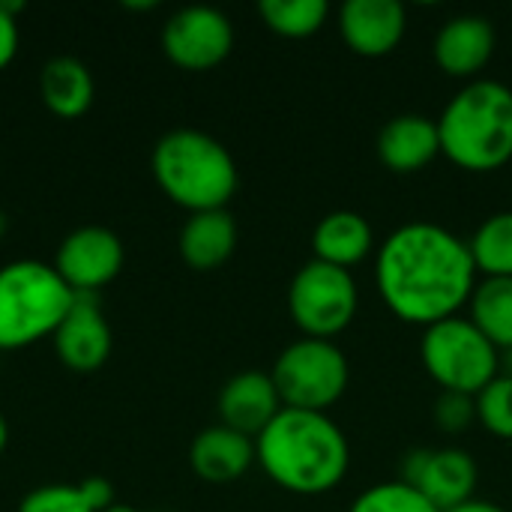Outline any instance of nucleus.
I'll use <instances>...</instances> for the list:
<instances>
[{
	"mask_svg": "<svg viewBox=\"0 0 512 512\" xmlns=\"http://www.w3.org/2000/svg\"><path fill=\"white\" fill-rule=\"evenodd\" d=\"M477 423L501 438V441H512V378L510 375H498L489 387H483L477 396Z\"/></svg>",
	"mask_w": 512,
	"mask_h": 512,
	"instance_id": "nucleus-24",
	"label": "nucleus"
},
{
	"mask_svg": "<svg viewBox=\"0 0 512 512\" xmlns=\"http://www.w3.org/2000/svg\"><path fill=\"white\" fill-rule=\"evenodd\" d=\"M105 512H138V510H135V507H129V504H117V501H114V504H111Z\"/></svg>",
	"mask_w": 512,
	"mask_h": 512,
	"instance_id": "nucleus-32",
	"label": "nucleus"
},
{
	"mask_svg": "<svg viewBox=\"0 0 512 512\" xmlns=\"http://www.w3.org/2000/svg\"><path fill=\"white\" fill-rule=\"evenodd\" d=\"M501 375H510L512 378V348L504 351V357H501Z\"/></svg>",
	"mask_w": 512,
	"mask_h": 512,
	"instance_id": "nucleus-31",
	"label": "nucleus"
},
{
	"mask_svg": "<svg viewBox=\"0 0 512 512\" xmlns=\"http://www.w3.org/2000/svg\"><path fill=\"white\" fill-rule=\"evenodd\" d=\"M255 462L279 489L315 498L345 480L351 447L327 414L282 408L255 438Z\"/></svg>",
	"mask_w": 512,
	"mask_h": 512,
	"instance_id": "nucleus-2",
	"label": "nucleus"
},
{
	"mask_svg": "<svg viewBox=\"0 0 512 512\" xmlns=\"http://www.w3.org/2000/svg\"><path fill=\"white\" fill-rule=\"evenodd\" d=\"M6 234V216H3V210H0V237Z\"/></svg>",
	"mask_w": 512,
	"mask_h": 512,
	"instance_id": "nucleus-33",
	"label": "nucleus"
},
{
	"mask_svg": "<svg viewBox=\"0 0 512 512\" xmlns=\"http://www.w3.org/2000/svg\"><path fill=\"white\" fill-rule=\"evenodd\" d=\"M348 512H438L414 486L393 480V483H378L366 492L357 495Z\"/></svg>",
	"mask_w": 512,
	"mask_h": 512,
	"instance_id": "nucleus-25",
	"label": "nucleus"
},
{
	"mask_svg": "<svg viewBox=\"0 0 512 512\" xmlns=\"http://www.w3.org/2000/svg\"><path fill=\"white\" fill-rule=\"evenodd\" d=\"M477 462L468 450H414L405 456L402 483L414 486L438 512H450L468 504L477 492Z\"/></svg>",
	"mask_w": 512,
	"mask_h": 512,
	"instance_id": "nucleus-10",
	"label": "nucleus"
},
{
	"mask_svg": "<svg viewBox=\"0 0 512 512\" xmlns=\"http://www.w3.org/2000/svg\"><path fill=\"white\" fill-rule=\"evenodd\" d=\"M156 186L183 210H225L240 186L237 162L228 147L201 129L165 132L150 156Z\"/></svg>",
	"mask_w": 512,
	"mask_h": 512,
	"instance_id": "nucleus-4",
	"label": "nucleus"
},
{
	"mask_svg": "<svg viewBox=\"0 0 512 512\" xmlns=\"http://www.w3.org/2000/svg\"><path fill=\"white\" fill-rule=\"evenodd\" d=\"M495 42V24L489 18L456 15L438 30L432 54L447 75L477 81V75L489 66L495 54Z\"/></svg>",
	"mask_w": 512,
	"mask_h": 512,
	"instance_id": "nucleus-15",
	"label": "nucleus"
},
{
	"mask_svg": "<svg viewBox=\"0 0 512 512\" xmlns=\"http://www.w3.org/2000/svg\"><path fill=\"white\" fill-rule=\"evenodd\" d=\"M189 465L195 477L213 486L237 483L255 465V441L228 429V426H207L195 435L189 447Z\"/></svg>",
	"mask_w": 512,
	"mask_h": 512,
	"instance_id": "nucleus-17",
	"label": "nucleus"
},
{
	"mask_svg": "<svg viewBox=\"0 0 512 512\" xmlns=\"http://www.w3.org/2000/svg\"><path fill=\"white\" fill-rule=\"evenodd\" d=\"M279 411H282V399L267 372H255V369L240 372V375L228 378L225 387L219 390L222 426H228L252 441L273 423V417Z\"/></svg>",
	"mask_w": 512,
	"mask_h": 512,
	"instance_id": "nucleus-14",
	"label": "nucleus"
},
{
	"mask_svg": "<svg viewBox=\"0 0 512 512\" xmlns=\"http://www.w3.org/2000/svg\"><path fill=\"white\" fill-rule=\"evenodd\" d=\"M282 408L327 414L348 390V357L336 342L327 339H297L273 363L270 372Z\"/></svg>",
	"mask_w": 512,
	"mask_h": 512,
	"instance_id": "nucleus-7",
	"label": "nucleus"
},
{
	"mask_svg": "<svg viewBox=\"0 0 512 512\" xmlns=\"http://www.w3.org/2000/svg\"><path fill=\"white\" fill-rule=\"evenodd\" d=\"M54 264L21 258L0 267V351L30 348L54 336L75 303Z\"/></svg>",
	"mask_w": 512,
	"mask_h": 512,
	"instance_id": "nucleus-5",
	"label": "nucleus"
},
{
	"mask_svg": "<svg viewBox=\"0 0 512 512\" xmlns=\"http://www.w3.org/2000/svg\"><path fill=\"white\" fill-rule=\"evenodd\" d=\"M258 15L273 33L285 39H306L324 27L330 6L327 0H261Z\"/></svg>",
	"mask_w": 512,
	"mask_h": 512,
	"instance_id": "nucleus-23",
	"label": "nucleus"
},
{
	"mask_svg": "<svg viewBox=\"0 0 512 512\" xmlns=\"http://www.w3.org/2000/svg\"><path fill=\"white\" fill-rule=\"evenodd\" d=\"M441 153L438 120L426 114H399L378 132V159L393 174H417Z\"/></svg>",
	"mask_w": 512,
	"mask_h": 512,
	"instance_id": "nucleus-16",
	"label": "nucleus"
},
{
	"mask_svg": "<svg viewBox=\"0 0 512 512\" xmlns=\"http://www.w3.org/2000/svg\"><path fill=\"white\" fill-rule=\"evenodd\" d=\"M408 12L399 0H348L339 9V33L360 57H387L399 48Z\"/></svg>",
	"mask_w": 512,
	"mask_h": 512,
	"instance_id": "nucleus-13",
	"label": "nucleus"
},
{
	"mask_svg": "<svg viewBox=\"0 0 512 512\" xmlns=\"http://www.w3.org/2000/svg\"><path fill=\"white\" fill-rule=\"evenodd\" d=\"M18 18L3 6V0H0V72L15 60V54H18Z\"/></svg>",
	"mask_w": 512,
	"mask_h": 512,
	"instance_id": "nucleus-28",
	"label": "nucleus"
},
{
	"mask_svg": "<svg viewBox=\"0 0 512 512\" xmlns=\"http://www.w3.org/2000/svg\"><path fill=\"white\" fill-rule=\"evenodd\" d=\"M177 249L186 267L207 273L219 270L237 249V222L228 210L189 213L180 228Z\"/></svg>",
	"mask_w": 512,
	"mask_h": 512,
	"instance_id": "nucleus-18",
	"label": "nucleus"
},
{
	"mask_svg": "<svg viewBox=\"0 0 512 512\" xmlns=\"http://www.w3.org/2000/svg\"><path fill=\"white\" fill-rule=\"evenodd\" d=\"M360 309V291L351 270L324 264L312 258L303 264L288 285L291 321L306 333V339H327L345 333Z\"/></svg>",
	"mask_w": 512,
	"mask_h": 512,
	"instance_id": "nucleus-8",
	"label": "nucleus"
},
{
	"mask_svg": "<svg viewBox=\"0 0 512 512\" xmlns=\"http://www.w3.org/2000/svg\"><path fill=\"white\" fill-rule=\"evenodd\" d=\"M420 360L444 393L477 396L501 375V351L462 315L426 327Z\"/></svg>",
	"mask_w": 512,
	"mask_h": 512,
	"instance_id": "nucleus-6",
	"label": "nucleus"
},
{
	"mask_svg": "<svg viewBox=\"0 0 512 512\" xmlns=\"http://www.w3.org/2000/svg\"><path fill=\"white\" fill-rule=\"evenodd\" d=\"M123 240L102 225L69 231L54 255V270L75 294H96L123 270Z\"/></svg>",
	"mask_w": 512,
	"mask_h": 512,
	"instance_id": "nucleus-11",
	"label": "nucleus"
},
{
	"mask_svg": "<svg viewBox=\"0 0 512 512\" xmlns=\"http://www.w3.org/2000/svg\"><path fill=\"white\" fill-rule=\"evenodd\" d=\"M372 246H375V231L354 210L327 213L312 231L315 258L324 261V264L342 267V270H351V267L363 264L369 258Z\"/></svg>",
	"mask_w": 512,
	"mask_h": 512,
	"instance_id": "nucleus-19",
	"label": "nucleus"
},
{
	"mask_svg": "<svg viewBox=\"0 0 512 512\" xmlns=\"http://www.w3.org/2000/svg\"><path fill=\"white\" fill-rule=\"evenodd\" d=\"M435 423L450 432V435H459L465 432L471 423H477V402L474 396H465V393H444L438 396L435 402Z\"/></svg>",
	"mask_w": 512,
	"mask_h": 512,
	"instance_id": "nucleus-27",
	"label": "nucleus"
},
{
	"mask_svg": "<svg viewBox=\"0 0 512 512\" xmlns=\"http://www.w3.org/2000/svg\"><path fill=\"white\" fill-rule=\"evenodd\" d=\"M477 276L512 279V210L489 216L468 240Z\"/></svg>",
	"mask_w": 512,
	"mask_h": 512,
	"instance_id": "nucleus-22",
	"label": "nucleus"
},
{
	"mask_svg": "<svg viewBox=\"0 0 512 512\" xmlns=\"http://www.w3.org/2000/svg\"><path fill=\"white\" fill-rule=\"evenodd\" d=\"M450 512H507L504 507H498V504H492V501H480V498H471L468 504H462V507H456V510Z\"/></svg>",
	"mask_w": 512,
	"mask_h": 512,
	"instance_id": "nucleus-29",
	"label": "nucleus"
},
{
	"mask_svg": "<svg viewBox=\"0 0 512 512\" xmlns=\"http://www.w3.org/2000/svg\"><path fill=\"white\" fill-rule=\"evenodd\" d=\"M375 285L399 321L432 327L468 306L477 267L468 240L435 222H408L378 246Z\"/></svg>",
	"mask_w": 512,
	"mask_h": 512,
	"instance_id": "nucleus-1",
	"label": "nucleus"
},
{
	"mask_svg": "<svg viewBox=\"0 0 512 512\" xmlns=\"http://www.w3.org/2000/svg\"><path fill=\"white\" fill-rule=\"evenodd\" d=\"M471 324L498 348H512V279H483L477 282L471 300Z\"/></svg>",
	"mask_w": 512,
	"mask_h": 512,
	"instance_id": "nucleus-21",
	"label": "nucleus"
},
{
	"mask_svg": "<svg viewBox=\"0 0 512 512\" xmlns=\"http://www.w3.org/2000/svg\"><path fill=\"white\" fill-rule=\"evenodd\" d=\"M234 48V24L216 6H183L162 27L165 57L186 72L219 66Z\"/></svg>",
	"mask_w": 512,
	"mask_h": 512,
	"instance_id": "nucleus-9",
	"label": "nucleus"
},
{
	"mask_svg": "<svg viewBox=\"0 0 512 512\" xmlns=\"http://www.w3.org/2000/svg\"><path fill=\"white\" fill-rule=\"evenodd\" d=\"M54 339L57 360L72 372H96L105 366L114 348L111 327L93 294H78L69 315L60 321Z\"/></svg>",
	"mask_w": 512,
	"mask_h": 512,
	"instance_id": "nucleus-12",
	"label": "nucleus"
},
{
	"mask_svg": "<svg viewBox=\"0 0 512 512\" xmlns=\"http://www.w3.org/2000/svg\"><path fill=\"white\" fill-rule=\"evenodd\" d=\"M18 512H96L90 504L84 486H66V483H51L27 492L18 504Z\"/></svg>",
	"mask_w": 512,
	"mask_h": 512,
	"instance_id": "nucleus-26",
	"label": "nucleus"
},
{
	"mask_svg": "<svg viewBox=\"0 0 512 512\" xmlns=\"http://www.w3.org/2000/svg\"><path fill=\"white\" fill-rule=\"evenodd\" d=\"M39 96L54 117L75 120L93 105L96 84L90 69L78 57L60 54L39 69Z\"/></svg>",
	"mask_w": 512,
	"mask_h": 512,
	"instance_id": "nucleus-20",
	"label": "nucleus"
},
{
	"mask_svg": "<svg viewBox=\"0 0 512 512\" xmlns=\"http://www.w3.org/2000/svg\"><path fill=\"white\" fill-rule=\"evenodd\" d=\"M441 153L462 171L489 174L512 159V90L501 81H468L441 111Z\"/></svg>",
	"mask_w": 512,
	"mask_h": 512,
	"instance_id": "nucleus-3",
	"label": "nucleus"
},
{
	"mask_svg": "<svg viewBox=\"0 0 512 512\" xmlns=\"http://www.w3.org/2000/svg\"><path fill=\"white\" fill-rule=\"evenodd\" d=\"M6 444H9V423H6V417L0 414V456H3V450H6Z\"/></svg>",
	"mask_w": 512,
	"mask_h": 512,
	"instance_id": "nucleus-30",
	"label": "nucleus"
}]
</instances>
